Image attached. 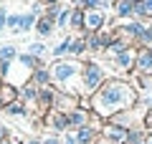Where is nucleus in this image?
Returning <instances> with one entry per match:
<instances>
[{
	"label": "nucleus",
	"instance_id": "obj_1",
	"mask_svg": "<svg viewBox=\"0 0 152 144\" xmlns=\"http://www.w3.org/2000/svg\"><path fill=\"white\" fill-rule=\"evenodd\" d=\"M91 114L99 119H114L122 111H132L140 101V91L124 79H107V84L89 99Z\"/></svg>",
	"mask_w": 152,
	"mask_h": 144
},
{
	"label": "nucleus",
	"instance_id": "obj_2",
	"mask_svg": "<svg viewBox=\"0 0 152 144\" xmlns=\"http://www.w3.org/2000/svg\"><path fill=\"white\" fill-rule=\"evenodd\" d=\"M51 71V84L56 89L66 91V94H74V96H81V71H84V61H76V58H61L53 61L48 66Z\"/></svg>",
	"mask_w": 152,
	"mask_h": 144
},
{
	"label": "nucleus",
	"instance_id": "obj_3",
	"mask_svg": "<svg viewBox=\"0 0 152 144\" xmlns=\"http://www.w3.org/2000/svg\"><path fill=\"white\" fill-rule=\"evenodd\" d=\"M107 84V71L99 61H84V71H81V89L84 96L91 99L102 86Z\"/></svg>",
	"mask_w": 152,
	"mask_h": 144
},
{
	"label": "nucleus",
	"instance_id": "obj_4",
	"mask_svg": "<svg viewBox=\"0 0 152 144\" xmlns=\"http://www.w3.org/2000/svg\"><path fill=\"white\" fill-rule=\"evenodd\" d=\"M86 15H84V36H89V33H102L104 28L112 25V20H109V15L104 10H84Z\"/></svg>",
	"mask_w": 152,
	"mask_h": 144
},
{
	"label": "nucleus",
	"instance_id": "obj_5",
	"mask_svg": "<svg viewBox=\"0 0 152 144\" xmlns=\"http://www.w3.org/2000/svg\"><path fill=\"white\" fill-rule=\"evenodd\" d=\"M127 137H129V129L119 127V124L107 121L102 127V139H104V142H109V144H127Z\"/></svg>",
	"mask_w": 152,
	"mask_h": 144
},
{
	"label": "nucleus",
	"instance_id": "obj_6",
	"mask_svg": "<svg viewBox=\"0 0 152 144\" xmlns=\"http://www.w3.org/2000/svg\"><path fill=\"white\" fill-rule=\"evenodd\" d=\"M112 63H114V68L124 71V73H134V63H137V48L132 46V48H127V51H122L119 56H114V58H112Z\"/></svg>",
	"mask_w": 152,
	"mask_h": 144
},
{
	"label": "nucleus",
	"instance_id": "obj_7",
	"mask_svg": "<svg viewBox=\"0 0 152 144\" xmlns=\"http://www.w3.org/2000/svg\"><path fill=\"white\" fill-rule=\"evenodd\" d=\"M94 119V114H91V109H84V106H76L74 111H69V127L74 129H81V127H86L89 121Z\"/></svg>",
	"mask_w": 152,
	"mask_h": 144
},
{
	"label": "nucleus",
	"instance_id": "obj_8",
	"mask_svg": "<svg viewBox=\"0 0 152 144\" xmlns=\"http://www.w3.org/2000/svg\"><path fill=\"white\" fill-rule=\"evenodd\" d=\"M134 73H140V76H150V79H152V51H150V48H142V51H137Z\"/></svg>",
	"mask_w": 152,
	"mask_h": 144
},
{
	"label": "nucleus",
	"instance_id": "obj_9",
	"mask_svg": "<svg viewBox=\"0 0 152 144\" xmlns=\"http://www.w3.org/2000/svg\"><path fill=\"white\" fill-rule=\"evenodd\" d=\"M112 15L117 18V20H134V5L132 3H127V0H114L112 5Z\"/></svg>",
	"mask_w": 152,
	"mask_h": 144
},
{
	"label": "nucleus",
	"instance_id": "obj_10",
	"mask_svg": "<svg viewBox=\"0 0 152 144\" xmlns=\"http://www.w3.org/2000/svg\"><path fill=\"white\" fill-rule=\"evenodd\" d=\"M36 20H38V15L36 13H20V18H18V25H15V31H13V36H20V33H31V31H36Z\"/></svg>",
	"mask_w": 152,
	"mask_h": 144
},
{
	"label": "nucleus",
	"instance_id": "obj_11",
	"mask_svg": "<svg viewBox=\"0 0 152 144\" xmlns=\"http://www.w3.org/2000/svg\"><path fill=\"white\" fill-rule=\"evenodd\" d=\"M89 53V48H86V36L84 33H79V36L71 38V46H69V58H81V56Z\"/></svg>",
	"mask_w": 152,
	"mask_h": 144
},
{
	"label": "nucleus",
	"instance_id": "obj_12",
	"mask_svg": "<svg viewBox=\"0 0 152 144\" xmlns=\"http://www.w3.org/2000/svg\"><path fill=\"white\" fill-rule=\"evenodd\" d=\"M48 127L53 129V132H69V114H64V111H53L51 109L48 111Z\"/></svg>",
	"mask_w": 152,
	"mask_h": 144
},
{
	"label": "nucleus",
	"instance_id": "obj_13",
	"mask_svg": "<svg viewBox=\"0 0 152 144\" xmlns=\"http://www.w3.org/2000/svg\"><path fill=\"white\" fill-rule=\"evenodd\" d=\"M36 33H38V41H46V38H51L56 33V23L51 20V18H46V15H41L36 20Z\"/></svg>",
	"mask_w": 152,
	"mask_h": 144
},
{
	"label": "nucleus",
	"instance_id": "obj_14",
	"mask_svg": "<svg viewBox=\"0 0 152 144\" xmlns=\"http://www.w3.org/2000/svg\"><path fill=\"white\" fill-rule=\"evenodd\" d=\"M127 48H132V41H127V38H122L119 33H117V38H114V41L109 43L107 48H104V56L114 58V56H119L122 51H127Z\"/></svg>",
	"mask_w": 152,
	"mask_h": 144
},
{
	"label": "nucleus",
	"instance_id": "obj_15",
	"mask_svg": "<svg viewBox=\"0 0 152 144\" xmlns=\"http://www.w3.org/2000/svg\"><path fill=\"white\" fill-rule=\"evenodd\" d=\"M31 84H36L38 89H48V86H53L51 84V71H48V66H41V68H36L31 73Z\"/></svg>",
	"mask_w": 152,
	"mask_h": 144
},
{
	"label": "nucleus",
	"instance_id": "obj_16",
	"mask_svg": "<svg viewBox=\"0 0 152 144\" xmlns=\"http://www.w3.org/2000/svg\"><path fill=\"white\" fill-rule=\"evenodd\" d=\"M71 38H74V33H69V36L64 38V41L61 43H56L53 48H51L48 53H51V58L53 61H61V58H66V56H69V46H71Z\"/></svg>",
	"mask_w": 152,
	"mask_h": 144
},
{
	"label": "nucleus",
	"instance_id": "obj_17",
	"mask_svg": "<svg viewBox=\"0 0 152 144\" xmlns=\"http://www.w3.org/2000/svg\"><path fill=\"white\" fill-rule=\"evenodd\" d=\"M84 15H86V13H84L81 8H74V10H71V23H69V31L74 33V36L84 33Z\"/></svg>",
	"mask_w": 152,
	"mask_h": 144
},
{
	"label": "nucleus",
	"instance_id": "obj_18",
	"mask_svg": "<svg viewBox=\"0 0 152 144\" xmlns=\"http://www.w3.org/2000/svg\"><path fill=\"white\" fill-rule=\"evenodd\" d=\"M18 99H20V94H18V89H15V86L3 84V89H0V104H3V109H5L8 104L18 101Z\"/></svg>",
	"mask_w": 152,
	"mask_h": 144
},
{
	"label": "nucleus",
	"instance_id": "obj_19",
	"mask_svg": "<svg viewBox=\"0 0 152 144\" xmlns=\"http://www.w3.org/2000/svg\"><path fill=\"white\" fill-rule=\"evenodd\" d=\"M134 20H152V0H142L134 5Z\"/></svg>",
	"mask_w": 152,
	"mask_h": 144
},
{
	"label": "nucleus",
	"instance_id": "obj_20",
	"mask_svg": "<svg viewBox=\"0 0 152 144\" xmlns=\"http://www.w3.org/2000/svg\"><path fill=\"white\" fill-rule=\"evenodd\" d=\"M74 8H81V10H107V3L104 0H71Z\"/></svg>",
	"mask_w": 152,
	"mask_h": 144
},
{
	"label": "nucleus",
	"instance_id": "obj_21",
	"mask_svg": "<svg viewBox=\"0 0 152 144\" xmlns=\"http://www.w3.org/2000/svg\"><path fill=\"white\" fill-rule=\"evenodd\" d=\"M18 58V48L13 43H5V46H0V63H13Z\"/></svg>",
	"mask_w": 152,
	"mask_h": 144
},
{
	"label": "nucleus",
	"instance_id": "obj_22",
	"mask_svg": "<svg viewBox=\"0 0 152 144\" xmlns=\"http://www.w3.org/2000/svg\"><path fill=\"white\" fill-rule=\"evenodd\" d=\"M71 10H74V5L69 3V5L64 8V13L58 15V20H56V31H58V33H66V31H69V23H71Z\"/></svg>",
	"mask_w": 152,
	"mask_h": 144
},
{
	"label": "nucleus",
	"instance_id": "obj_23",
	"mask_svg": "<svg viewBox=\"0 0 152 144\" xmlns=\"http://www.w3.org/2000/svg\"><path fill=\"white\" fill-rule=\"evenodd\" d=\"M26 53L36 56V58H43V56L48 53V48H46V41H33V43H28V48H26Z\"/></svg>",
	"mask_w": 152,
	"mask_h": 144
},
{
	"label": "nucleus",
	"instance_id": "obj_24",
	"mask_svg": "<svg viewBox=\"0 0 152 144\" xmlns=\"http://www.w3.org/2000/svg\"><path fill=\"white\" fill-rule=\"evenodd\" d=\"M5 114H10V116H26V111H28V106H26V101H13V104H8L5 109H3Z\"/></svg>",
	"mask_w": 152,
	"mask_h": 144
},
{
	"label": "nucleus",
	"instance_id": "obj_25",
	"mask_svg": "<svg viewBox=\"0 0 152 144\" xmlns=\"http://www.w3.org/2000/svg\"><path fill=\"white\" fill-rule=\"evenodd\" d=\"M8 15H10V13H8V8L0 5V31H5V28H8Z\"/></svg>",
	"mask_w": 152,
	"mask_h": 144
},
{
	"label": "nucleus",
	"instance_id": "obj_26",
	"mask_svg": "<svg viewBox=\"0 0 152 144\" xmlns=\"http://www.w3.org/2000/svg\"><path fill=\"white\" fill-rule=\"evenodd\" d=\"M18 18H20V13H10V15H8V31H15V25H18Z\"/></svg>",
	"mask_w": 152,
	"mask_h": 144
},
{
	"label": "nucleus",
	"instance_id": "obj_27",
	"mask_svg": "<svg viewBox=\"0 0 152 144\" xmlns=\"http://www.w3.org/2000/svg\"><path fill=\"white\" fill-rule=\"evenodd\" d=\"M64 144H76V137H74V134H66V137H64Z\"/></svg>",
	"mask_w": 152,
	"mask_h": 144
},
{
	"label": "nucleus",
	"instance_id": "obj_28",
	"mask_svg": "<svg viewBox=\"0 0 152 144\" xmlns=\"http://www.w3.org/2000/svg\"><path fill=\"white\" fill-rule=\"evenodd\" d=\"M43 144H61V139L58 137H48V139H43Z\"/></svg>",
	"mask_w": 152,
	"mask_h": 144
},
{
	"label": "nucleus",
	"instance_id": "obj_29",
	"mask_svg": "<svg viewBox=\"0 0 152 144\" xmlns=\"http://www.w3.org/2000/svg\"><path fill=\"white\" fill-rule=\"evenodd\" d=\"M127 3H132V5H137V3H142V0H127Z\"/></svg>",
	"mask_w": 152,
	"mask_h": 144
},
{
	"label": "nucleus",
	"instance_id": "obj_30",
	"mask_svg": "<svg viewBox=\"0 0 152 144\" xmlns=\"http://www.w3.org/2000/svg\"><path fill=\"white\" fill-rule=\"evenodd\" d=\"M147 144H152V134H147Z\"/></svg>",
	"mask_w": 152,
	"mask_h": 144
},
{
	"label": "nucleus",
	"instance_id": "obj_31",
	"mask_svg": "<svg viewBox=\"0 0 152 144\" xmlns=\"http://www.w3.org/2000/svg\"><path fill=\"white\" fill-rule=\"evenodd\" d=\"M3 84H5V81H3V76H0V89H3Z\"/></svg>",
	"mask_w": 152,
	"mask_h": 144
},
{
	"label": "nucleus",
	"instance_id": "obj_32",
	"mask_svg": "<svg viewBox=\"0 0 152 144\" xmlns=\"http://www.w3.org/2000/svg\"><path fill=\"white\" fill-rule=\"evenodd\" d=\"M0 109H3V104H0Z\"/></svg>",
	"mask_w": 152,
	"mask_h": 144
},
{
	"label": "nucleus",
	"instance_id": "obj_33",
	"mask_svg": "<svg viewBox=\"0 0 152 144\" xmlns=\"http://www.w3.org/2000/svg\"><path fill=\"white\" fill-rule=\"evenodd\" d=\"M0 33H3V31H0Z\"/></svg>",
	"mask_w": 152,
	"mask_h": 144
}]
</instances>
